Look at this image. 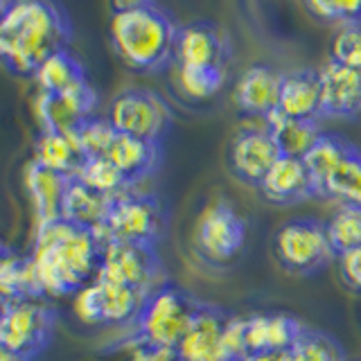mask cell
<instances>
[{"mask_svg":"<svg viewBox=\"0 0 361 361\" xmlns=\"http://www.w3.org/2000/svg\"><path fill=\"white\" fill-rule=\"evenodd\" d=\"M278 113L293 120H319L321 118L319 71L300 68V71L285 73Z\"/></svg>","mask_w":361,"mask_h":361,"instance_id":"44dd1931","label":"cell"},{"mask_svg":"<svg viewBox=\"0 0 361 361\" xmlns=\"http://www.w3.org/2000/svg\"><path fill=\"white\" fill-rule=\"evenodd\" d=\"M359 361H361V359H359Z\"/></svg>","mask_w":361,"mask_h":361,"instance_id":"7bdbcfd3","label":"cell"},{"mask_svg":"<svg viewBox=\"0 0 361 361\" xmlns=\"http://www.w3.org/2000/svg\"><path fill=\"white\" fill-rule=\"evenodd\" d=\"M224 84L226 71H221V68H178L180 90L197 102L214 97L224 88Z\"/></svg>","mask_w":361,"mask_h":361,"instance_id":"1f68e13d","label":"cell"},{"mask_svg":"<svg viewBox=\"0 0 361 361\" xmlns=\"http://www.w3.org/2000/svg\"><path fill=\"white\" fill-rule=\"evenodd\" d=\"M231 37L212 20H192L178 27L174 63L178 68H221L231 63Z\"/></svg>","mask_w":361,"mask_h":361,"instance_id":"7c38bea8","label":"cell"},{"mask_svg":"<svg viewBox=\"0 0 361 361\" xmlns=\"http://www.w3.org/2000/svg\"><path fill=\"white\" fill-rule=\"evenodd\" d=\"M291 361H345V353L334 336L305 327L298 341L289 350Z\"/></svg>","mask_w":361,"mask_h":361,"instance_id":"f546056e","label":"cell"},{"mask_svg":"<svg viewBox=\"0 0 361 361\" xmlns=\"http://www.w3.org/2000/svg\"><path fill=\"white\" fill-rule=\"evenodd\" d=\"M338 259V274L350 289L361 291V248H353L336 257Z\"/></svg>","mask_w":361,"mask_h":361,"instance_id":"8d00e7d4","label":"cell"},{"mask_svg":"<svg viewBox=\"0 0 361 361\" xmlns=\"http://www.w3.org/2000/svg\"><path fill=\"white\" fill-rule=\"evenodd\" d=\"M167 228V212L163 203L154 195L142 192H127L111 201L104 224L99 226L95 237L99 244L122 242V244H138L154 246L163 240Z\"/></svg>","mask_w":361,"mask_h":361,"instance_id":"5b68a950","label":"cell"},{"mask_svg":"<svg viewBox=\"0 0 361 361\" xmlns=\"http://www.w3.org/2000/svg\"><path fill=\"white\" fill-rule=\"evenodd\" d=\"M280 147L269 127H246L235 133L228 147V165L233 174L246 185L259 190L264 176L278 163Z\"/></svg>","mask_w":361,"mask_h":361,"instance_id":"4fadbf2b","label":"cell"},{"mask_svg":"<svg viewBox=\"0 0 361 361\" xmlns=\"http://www.w3.org/2000/svg\"><path fill=\"white\" fill-rule=\"evenodd\" d=\"M32 77L43 93H66V90L88 82L84 63L79 61L75 52H71V48L50 54Z\"/></svg>","mask_w":361,"mask_h":361,"instance_id":"484cf974","label":"cell"},{"mask_svg":"<svg viewBox=\"0 0 361 361\" xmlns=\"http://www.w3.org/2000/svg\"><path fill=\"white\" fill-rule=\"evenodd\" d=\"M95 278L133 287L142 291L145 296L165 285L163 262L156 248L122 242L102 244V257Z\"/></svg>","mask_w":361,"mask_h":361,"instance_id":"9c48e42d","label":"cell"},{"mask_svg":"<svg viewBox=\"0 0 361 361\" xmlns=\"http://www.w3.org/2000/svg\"><path fill=\"white\" fill-rule=\"evenodd\" d=\"M99 257L95 233L63 219L37 226L30 259L41 296H71L84 289L97 276Z\"/></svg>","mask_w":361,"mask_h":361,"instance_id":"6da1fadb","label":"cell"},{"mask_svg":"<svg viewBox=\"0 0 361 361\" xmlns=\"http://www.w3.org/2000/svg\"><path fill=\"white\" fill-rule=\"evenodd\" d=\"M3 307H5V300L0 298V316H3Z\"/></svg>","mask_w":361,"mask_h":361,"instance_id":"b9f144b4","label":"cell"},{"mask_svg":"<svg viewBox=\"0 0 361 361\" xmlns=\"http://www.w3.org/2000/svg\"><path fill=\"white\" fill-rule=\"evenodd\" d=\"M106 158L135 185L156 172L158 163H161V142H149L118 133Z\"/></svg>","mask_w":361,"mask_h":361,"instance_id":"603a6c76","label":"cell"},{"mask_svg":"<svg viewBox=\"0 0 361 361\" xmlns=\"http://www.w3.org/2000/svg\"><path fill=\"white\" fill-rule=\"evenodd\" d=\"M259 192H262L267 201L276 203V206H291V203H300L312 197H319L316 183L305 161L291 156L278 158V163L264 176Z\"/></svg>","mask_w":361,"mask_h":361,"instance_id":"ac0fdd59","label":"cell"},{"mask_svg":"<svg viewBox=\"0 0 361 361\" xmlns=\"http://www.w3.org/2000/svg\"><path fill=\"white\" fill-rule=\"evenodd\" d=\"M73 39L68 11L48 0L7 3L0 27V61L14 75H34L50 54L66 50Z\"/></svg>","mask_w":361,"mask_h":361,"instance_id":"7a4b0ae2","label":"cell"},{"mask_svg":"<svg viewBox=\"0 0 361 361\" xmlns=\"http://www.w3.org/2000/svg\"><path fill=\"white\" fill-rule=\"evenodd\" d=\"M244 361H291L289 353H264V355H248Z\"/></svg>","mask_w":361,"mask_h":361,"instance_id":"74e56055","label":"cell"},{"mask_svg":"<svg viewBox=\"0 0 361 361\" xmlns=\"http://www.w3.org/2000/svg\"><path fill=\"white\" fill-rule=\"evenodd\" d=\"M145 298L133 287L95 278L75 293L73 310L88 325H133Z\"/></svg>","mask_w":361,"mask_h":361,"instance_id":"8fae6325","label":"cell"},{"mask_svg":"<svg viewBox=\"0 0 361 361\" xmlns=\"http://www.w3.org/2000/svg\"><path fill=\"white\" fill-rule=\"evenodd\" d=\"M9 251H11V248H7L5 244H0V264H3V259L9 255Z\"/></svg>","mask_w":361,"mask_h":361,"instance_id":"ab89813d","label":"cell"},{"mask_svg":"<svg viewBox=\"0 0 361 361\" xmlns=\"http://www.w3.org/2000/svg\"><path fill=\"white\" fill-rule=\"evenodd\" d=\"M77 178L82 180V183H86L90 190H95L99 195L111 197V199L127 195V192L135 188L109 158H86V163L77 172Z\"/></svg>","mask_w":361,"mask_h":361,"instance_id":"f1b7e54d","label":"cell"},{"mask_svg":"<svg viewBox=\"0 0 361 361\" xmlns=\"http://www.w3.org/2000/svg\"><path fill=\"white\" fill-rule=\"evenodd\" d=\"M111 201H113L111 197L99 195V192L90 190L86 183H82L77 176H71L61 203V219L73 226H79V228H86L90 233H97L99 226L106 219Z\"/></svg>","mask_w":361,"mask_h":361,"instance_id":"7402d4cb","label":"cell"},{"mask_svg":"<svg viewBox=\"0 0 361 361\" xmlns=\"http://www.w3.org/2000/svg\"><path fill=\"white\" fill-rule=\"evenodd\" d=\"M75 135H77L79 145H82V152L86 158H106L118 131L113 129L109 118L93 116L75 131Z\"/></svg>","mask_w":361,"mask_h":361,"instance_id":"d6a6232c","label":"cell"},{"mask_svg":"<svg viewBox=\"0 0 361 361\" xmlns=\"http://www.w3.org/2000/svg\"><path fill=\"white\" fill-rule=\"evenodd\" d=\"M285 73L269 63H253L237 79L235 102L242 113L267 120L280 106Z\"/></svg>","mask_w":361,"mask_h":361,"instance_id":"2e32d148","label":"cell"},{"mask_svg":"<svg viewBox=\"0 0 361 361\" xmlns=\"http://www.w3.org/2000/svg\"><path fill=\"white\" fill-rule=\"evenodd\" d=\"M97 93L88 82L79 84L66 93H43L34 97V113L45 131L75 133L86 120L95 116Z\"/></svg>","mask_w":361,"mask_h":361,"instance_id":"5bb4252c","label":"cell"},{"mask_svg":"<svg viewBox=\"0 0 361 361\" xmlns=\"http://www.w3.org/2000/svg\"><path fill=\"white\" fill-rule=\"evenodd\" d=\"M305 9L312 16L325 23H336L338 27L350 25V23H361V0H353V3H338V0H325V3H305Z\"/></svg>","mask_w":361,"mask_h":361,"instance_id":"e575fe53","label":"cell"},{"mask_svg":"<svg viewBox=\"0 0 361 361\" xmlns=\"http://www.w3.org/2000/svg\"><path fill=\"white\" fill-rule=\"evenodd\" d=\"M34 161L63 176H77L86 163V156L75 133L39 129L37 140H34Z\"/></svg>","mask_w":361,"mask_h":361,"instance_id":"cb8c5ba5","label":"cell"},{"mask_svg":"<svg viewBox=\"0 0 361 361\" xmlns=\"http://www.w3.org/2000/svg\"><path fill=\"white\" fill-rule=\"evenodd\" d=\"M5 11H7V3H0V27H3V18H5Z\"/></svg>","mask_w":361,"mask_h":361,"instance_id":"60d3db41","label":"cell"},{"mask_svg":"<svg viewBox=\"0 0 361 361\" xmlns=\"http://www.w3.org/2000/svg\"><path fill=\"white\" fill-rule=\"evenodd\" d=\"M0 361H30V359L18 357V355L11 353V350H7L5 345H0Z\"/></svg>","mask_w":361,"mask_h":361,"instance_id":"f35d334b","label":"cell"},{"mask_svg":"<svg viewBox=\"0 0 361 361\" xmlns=\"http://www.w3.org/2000/svg\"><path fill=\"white\" fill-rule=\"evenodd\" d=\"M305 325L289 314H253L246 316L244 338L248 355L289 353L298 341Z\"/></svg>","mask_w":361,"mask_h":361,"instance_id":"d6986e66","label":"cell"},{"mask_svg":"<svg viewBox=\"0 0 361 361\" xmlns=\"http://www.w3.org/2000/svg\"><path fill=\"white\" fill-rule=\"evenodd\" d=\"M23 178H25V188H27V195L34 208V217H37V226L61 219V203H63L66 185L71 176L52 172V169L39 165L32 158L25 165Z\"/></svg>","mask_w":361,"mask_h":361,"instance_id":"ffe728a7","label":"cell"},{"mask_svg":"<svg viewBox=\"0 0 361 361\" xmlns=\"http://www.w3.org/2000/svg\"><path fill=\"white\" fill-rule=\"evenodd\" d=\"M201 307L203 300L195 298L185 289L165 282L163 287H158L145 298L133 321L131 338L154 348L176 350L199 316Z\"/></svg>","mask_w":361,"mask_h":361,"instance_id":"277c9868","label":"cell"},{"mask_svg":"<svg viewBox=\"0 0 361 361\" xmlns=\"http://www.w3.org/2000/svg\"><path fill=\"white\" fill-rule=\"evenodd\" d=\"M278 264L293 276H312L336 259L325 221L312 217L289 219L274 235Z\"/></svg>","mask_w":361,"mask_h":361,"instance_id":"8992f818","label":"cell"},{"mask_svg":"<svg viewBox=\"0 0 361 361\" xmlns=\"http://www.w3.org/2000/svg\"><path fill=\"white\" fill-rule=\"evenodd\" d=\"M325 226L336 257L353 248H361V208L338 206Z\"/></svg>","mask_w":361,"mask_h":361,"instance_id":"4dcf8cb0","label":"cell"},{"mask_svg":"<svg viewBox=\"0 0 361 361\" xmlns=\"http://www.w3.org/2000/svg\"><path fill=\"white\" fill-rule=\"evenodd\" d=\"M122 361H180L176 350L169 348H154L129 338L122 348Z\"/></svg>","mask_w":361,"mask_h":361,"instance_id":"d590c367","label":"cell"},{"mask_svg":"<svg viewBox=\"0 0 361 361\" xmlns=\"http://www.w3.org/2000/svg\"><path fill=\"white\" fill-rule=\"evenodd\" d=\"M330 59L361 75V23L336 27L330 45Z\"/></svg>","mask_w":361,"mask_h":361,"instance_id":"836d02e7","label":"cell"},{"mask_svg":"<svg viewBox=\"0 0 361 361\" xmlns=\"http://www.w3.org/2000/svg\"><path fill=\"white\" fill-rule=\"evenodd\" d=\"M319 77L321 118H357L361 113V75L330 59Z\"/></svg>","mask_w":361,"mask_h":361,"instance_id":"e0dca14e","label":"cell"},{"mask_svg":"<svg viewBox=\"0 0 361 361\" xmlns=\"http://www.w3.org/2000/svg\"><path fill=\"white\" fill-rule=\"evenodd\" d=\"M106 118L113 129L122 135L161 142L163 133L169 127V120H172V113H169L167 102L154 90L127 88L113 97Z\"/></svg>","mask_w":361,"mask_h":361,"instance_id":"30bf717a","label":"cell"},{"mask_svg":"<svg viewBox=\"0 0 361 361\" xmlns=\"http://www.w3.org/2000/svg\"><path fill=\"white\" fill-rule=\"evenodd\" d=\"M192 242L206 262L221 267L235 259L244 248L246 221L228 199L217 197L201 208L192 231Z\"/></svg>","mask_w":361,"mask_h":361,"instance_id":"52a82bcc","label":"cell"},{"mask_svg":"<svg viewBox=\"0 0 361 361\" xmlns=\"http://www.w3.org/2000/svg\"><path fill=\"white\" fill-rule=\"evenodd\" d=\"M353 142L338 133H323L316 145L310 149V154L302 158L305 165H307L310 174L316 183V192H319V185L325 180V176L332 172V169L343 161V158L353 152Z\"/></svg>","mask_w":361,"mask_h":361,"instance_id":"83f0119b","label":"cell"},{"mask_svg":"<svg viewBox=\"0 0 361 361\" xmlns=\"http://www.w3.org/2000/svg\"><path fill=\"white\" fill-rule=\"evenodd\" d=\"M319 197L338 201L341 206L361 208V149L355 145L319 185Z\"/></svg>","mask_w":361,"mask_h":361,"instance_id":"4316f807","label":"cell"},{"mask_svg":"<svg viewBox=\"0 0 361 361\" xmlns=\"http://www.w3.org/2000/svg\"><path fill=\"white\" fill-rule=\"evenodd\" d=\"M264 124L274 133V138L280 147V154L291 158H305L316 145V140L325 133L319 120H293L287 116H280L278 111L271 113L264 120Z\"/></svg>","mask_w":361,"mask_h":361,"instance_id":"d4e9b609","label":"cell"},{"mask_svg":"<svg viewBox=\"0 0 361 361\" xmlns=\"http://www.w3.org/2000/svg\"><path fill=\"white\" fill-rule=\"evenodd\" d=\"M178 27L174 16L152 0H131L111 7V45L133 71L156 73L172 63Z\"/></svg>","mask_w":361,"mask_h":361,"instance_id":"3957f363","label":"cell"},{"mask_svg":"<svg viewBox=\"0 0 361 361\" xmlns=\"http://www.w3.org/2000/svg\"><path fill=\"white\" fill-rule=\"evenodd\" d=\"M54 321V312L39 300H5L0 316V345L32 361L50 345Z\"/></svg>","mask_w":361,"mask_h":361,"instance_id":"ba28073f","label":"cell"},{"mask_svg":"<svg viewBox=\"0 0 361 361\" xmlns=\"http://www.w3.org/2000/svg\"><path fill=\"white\" fill-rule=\"evenodd\" d=\"M231 314L217 305L203 302L199 316L192 323L183 341L176 345L180 361H233L226 348V325Z\"/></svg>","mask_w":361,"mask_h":361,"instance_id":"9a60e30c","label":"cell"}]
</instances>
